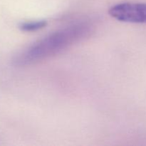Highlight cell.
I'll list each match as a JSON object with an SVG mask.
<instances>
[{"mask_svg": "<svg viewBox=\"0 0 146 146\" xmlns=\"http://www.w3.org/2000/svg\"><path fill=\"white\" fill-rule=\"evenodd\" d=\"M47 21L45 20L37 21H31V22L21 23L19 25V28L21 31H34L36 30L41 29L46 27Z\"/></svg>", "mask_w": 146, "mask_h": 146, "instance_id": "3", "label": "cell"}, {"mask_svg": "<svg viewBox=\"0 0 146 146\" xmlns=\"http://www.w3.org/2000/svg\"><path fill=\"white\" fill-rule=\"evenodd\" d=\"M108 13L118 21L146 24V3H121L113 6Z\"/></svg>", "mask_w": 146, "mask_h": 146, "instance_id": "2", "label": "cell"}, {"mask_svg": "<svg viewBox=\"0 0 146 146\" xmlns=\"http://www.w3.org/2000/svg\"><path fill=\"white\" fill-rule=\"evenodd\" d=\"M89 26L76 24L56 31L34 43L17 55L13 63L17 66L29 65L54 55L88 35Z\"/></svg>", "mask_w": 146, "mask_h": 146, "instance_id": "1", "label": "cell"}]
</instances>
